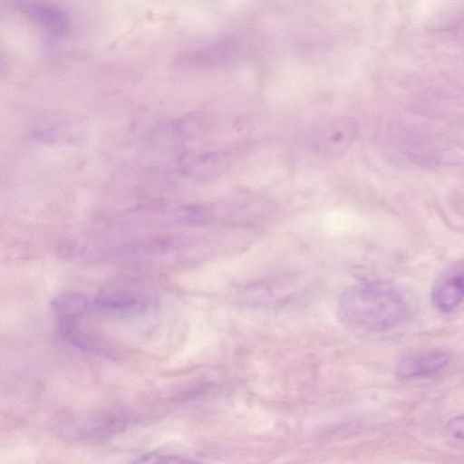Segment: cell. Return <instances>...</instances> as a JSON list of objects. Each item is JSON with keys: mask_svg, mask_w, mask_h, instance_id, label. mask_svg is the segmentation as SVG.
<instances>
[{"mask_svg": "<svg viewBox=\"0 0 464 464\" xmlns=\"http://www.w3.org/2000/svg\"><path fill=\"white\" fill-rule=\"evenodd\" d=\"M136 461L149 463H188L195 460L176 454L153 452L140 456Z\"/></svg>", "mask_w": 464, "mask_h": 464, "instance_id": "30bf717a", "label": "cell"}, {"mask_svg": "<svg viewBox=\"0 0 464 464\" xmlns=\"http://www.w3.org/2000/svg\"><path fill=\"white\" fill-rule=\"evenodd\" d=\"M128 420L118 411L76 414L59 420L55 430L67 440L97 441L122 430Z\"/></svg>", "mask_w": 464, "mask_h": 464, "instance_id": "7a4b0ae2", "label": "cell"}, {"mask_svg": "<svg viewBox=\"0 0 464 464\" xmlns=\"http://www.w3.org/2000/svg\"><path fill=\"white\" fill-rule=\"evenodd\" d=\"M337 313L347 325L368 332H383L403 322L409 314L404 295L380 281L348 288L339 298Z\"/></svg>", "mask_w": 464, "mask_h": 464, "instance_id": "6da1fadb", "label": "cell"}, {"mask_svg": "<svg viewBox=\"0 0 464 464\" xmlns=\"http://www.w3.org/2000/svg\"><path fill=\"white\" fill-rule=\"evenodd\" d=\"M450 361V354L440 349L412 353L397 364L396 373L402 379L432 376L443 370Z\"/></svg>", "mask_w": 464, "mask_h": 464, "instance_id": "52a82bcc", "label": "cell"}, {"mask_svg": "<svg viewBox=\"0 0 464 464\" xmlns=\"http://www.w3.org/2000/svg\"><path fill=\"white\" fill-rule=\"evenodd\" d=\"M52 311L60 334L63 336L78 329V324L90 312L87 297L74 291H66L52 301Z\"/></svg>", "mask_w": 464, "mask_h": 464, "instance_id": "8992f818", "label": "cell"}, {"mask_svg": "<svg viewBox=\"0 0 464 464\" xmlns=\"http://www.w3.org/2000/svg\"><path fill=\"white\" fill-rule=\"evenodd\" d=\"M446 429L453 438L464 440V415L457 416L449 420Z\"/></svg>", "mask_w": 464, "mask_h": 464, "instance_id": "8fae6325", "label": "cell"}, {"mask_svg": "<svg viewBox=\"0 0 464 464\" xmlns=\"http://www.w3.org/2000/svg\"><path fill=\"white\" fill-rule=\"evenodd\" d=\"M152 301L148 295L136 290L107 289L99 293L95 306L102 312L117 315H136L147 312Z\"/></svg>", "mask_w": 464, "mask_h": 464, "instance_id": "5b68a950", "label": "cell"}, {"mask_svg": "<svg viewBox=\"0 0 464 464\" xmlns=\"http://www.w3.org/2000/svg\"><path fill=\"white\" fill-rule=\"evenodd\" d=\"M182 243L177 238H161L129 243L98 251L95 256L108 261H134L158 259L169 256Z\"/></svg>", "mask_w": 464, "mask_h": 464, "instance_id": "277c9868", "label": "cell"}, {"mask_svg": "<svg viewBox=\"0 0 464 464\" xmlns=\"http://www.w3.org/2000/svg\"><path fill=\"white\" fill-rule=\"evenodd\" d=\"M228 167V160L221 154L212 153L198 156L193 160L188 169L200 176H215L226 170Z\"/></svg>", "mask_w": 464, "mask_h": 464, "instance_id": "9c48e42d", "label": "cell"}, {"mask_svg": "<svg viewBox=\"0 0 464 464\" xmlns=\"http://www.w3.org/2000/svg\"><path fill=\"white\" fill-rule=\"evenodd\" d=\"M431 301L442 313H450L464 302V266L450 268L436 281Z\"/></svg>", "mask_w": 464, "mask_h": 464, "instance_id": "ba28073f", "label": "cell"}, {"mask_svg": "<svg viewBox=\"0 0 464 464\" xmlns=\"http://www.w3.org/2000/svg\"><path fill=\"white\" fill-rule=\"evenodd\" d=\"M356 135V125L347 117H333L318 121L310 132L312 150L322 156L343 154Z\"/></svg>", "mask_w": 464, "mask_h": 464, "instance_id": "3957f363", "label": "cell"}]
</instances>
